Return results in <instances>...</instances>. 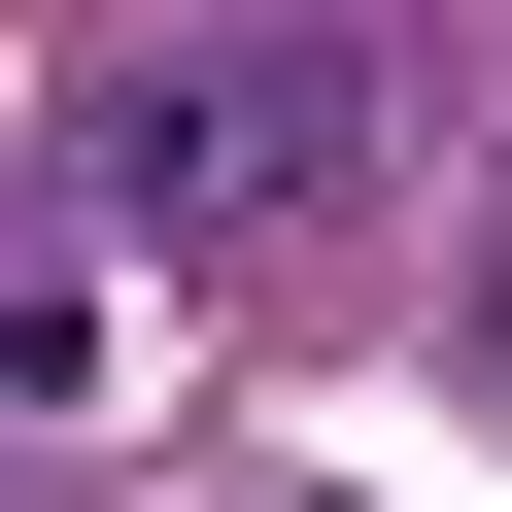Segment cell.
Listing matches in <instances>:
<instances>
[{
	"mask_svg": "<svg viewBox=\"0 0 512 512\" xmlns=\"http://www.w3.org/2000/svg\"><path fill=\"white\" fill-rule=\"evenodd\" d=\"M342 171H376L342 35H171V69H103V239H171V274H239V239H308Z\"/></svg>",
	"mask_w": 512,
	"mask_h": 512,
	"instance_id": "6da1fadb",
	"label": "cell"
},
{
	"mask_svg": "<svg viewBox=\"0 0 512 512\" xmlns=\"http://www.w3.org/2000/svg\"><path fill=\"white\" fill-rule=\"evenodd\" d=\"M478 376H512V274H478Z\"/></svg>",
	"mask_w": 512,
	"mask_h": 512,
	"instance_id": "7a4b0ae2",
	"label": "cell"
}]
</instances>
